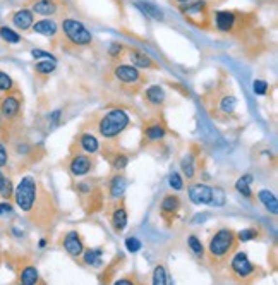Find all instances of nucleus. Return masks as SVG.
<instances>
[{
  "label": "nucleus",
  "instance_id": "f257e3e1",
  "mask_svg": "<svg viewBox=\"0 0 278 285\" xmlns=\"http://www.w3.org/2000/svg\"><path fill=\"white\" fill-rule=\"evenodd\" d=\"M129 122L131 120H129L127 112H124L121 109L110 110V112H107L102 119L98 120V132L105 139H113L127 129Z\"/></svg>",
  "mask_w": 278,
  "mask_h": 285
},
{
  "label": "nucleus",
  "instance_id": "f03ea898",
  "mask_svg": "<svg viewBox=\"0 0 278 285\" xmlns=\"http://www.w3.org/2000/svg\"><path fill=\"white\" fill-rule=\"evenodd\" d=\"M15 205L24 213H31L38 205V182L33 177H23L14 191Z\"/></svg>",
  "mask_w": 278,
  "mask_h": 285
},
{
  "label": "nucleus",
  "instance_id": "7ed1b4c3",
  "mask_svg": "<svg viewBox=\"0 0 278 285\" xmlns=\"http://www.w3.org/2000/svg\"><path fill=\"white\" fill-rule=\"evenodd\" d=\"M235 248V234L230 229H220L211 237L208 251L215 261H225Z\"/></svg>",
  "mask_w": 278,
  "mask_h": 285
},
{
  "label": "nucleus",
  "instance_id": "20e7f679",
  "mask_svg": "<svg viewBox=\"0 0 278 285\" xmlns=\"http://www.w3.org/2000/svg\"><path fill=\"white\" fill-rule=\"evenodd\" d=\"M62 33H64V38L72 47H88L93 42L88 28L83 23L76 21V19H65L62 23Z\"/></svg>",
  "mask_w": 278,
  "mask_h": 285
},
{
  "label": "nucleus",
  "instance_id": "39448f33",
  "mask_svg": "<svg viewBox=\"0 0 278 285\" xmlns=\"http://www.w3.org/2000/svg\"><path fill=\"white\" fill-rule=\"evenodd\" d=\"M113 76H115L117 81L121 84H124V86L138 88L139 84L143 83V76H141L139 69L134 67V65H124V64L117 65V67L113 69Z\"/></svg>",
  "mask_w": 278,
  "mask_h": 285
},
{
  "label": "nucleus",
  "instance_id": "423d86ee",
  "mask_svg": "<svg viewBox=\"0 0 278 285\" xmlns=\"http://www.w3.org/2000/svg\"><path fill=\"white\" fill-rule=\"evenodd\" d=\"M230 270L237 278H249L254 273V265L249 261L247 254L244 251L235 253V256L230 261Z\"/></svg>",
  "mask_w": 278,
  "mask_h": 285
},
{
  "label": "nucleus",
  "instance_id": "0eeeda50",
  "mask_svg": "<svg viewBox=\"0 0 278 285\" xmlns=\"http://www.w3.org/2000/svg\"><path fill=\"white\" fill-rule=\"evenodd\" d=\"M91 169H93V161L86 155H76V157H72L71 163H69V170L76 177L86 175V174L91 172Z\"/></svg>",
  "mask_w": 278,
  "mask_h": 285
},
{
  "label": "nucleus",
  "instance_id": "6e6552de",
  "mask_svg": "<svg viewBox=\"0 0 278 285\" xmlns=\"http://www.w3.org/2000/svg\"><path fill=\"white\" fill-rule=\"evenodd\" d=\"M19 110H21V100L17 95H7L0 103V113L9 120L15 119L19 115Z\"/></svg>",
  "mask_w": 278,
  "mask_h": 285
},
{
  "label": "nucleus",
  "instance_id": "1a4fd4ad",
  "mask_svg": "<svg viewBox=\"0 0 278 285\" xmlns=\"http://www.w3.org/2000/svg\"><path fill=\"white\" fill-rule=\"evenodd\" d=\"M211 189L210 186L194 184L189 189V199L194 205H211Z\"/></svg>",
  "mask_w": 278,
  "mask_h": 285
},
{
  "label": "nucleus",
  "instance_id": "9d476101",
  "mask_svg": "<svg viewBox=\"0 0 278 285\" xmlns=\"http://www.w3.org/2000/svg\"><path fill=\"white\" fill-rule=\"evenodd\" d=\"M64 249L71 256H74V258L83 254V251H84L83 240H81V236H79L76 230H71V232H67L64 236Z\"/></svg>",
  "mask_w": 278,
  "mask_h": 285
},
{
  "label": "nucleus",
  "instance_id": "9b49d317",
  "mask_svg": "<svg viewBox=\"0 0 278 285\" xmlns=\"http://www.w3.org/2000/svg\"><path fill=\"white\" fill-rule=\"evenodd\" d=\"M235 21H237L235 14L230 11H218L216 14H215V24H216V30L223 31V33L232 31Z\"/></svg>",
  "mask_w": 278,
  "mask_h": 285
},
{
  "label": "nucleus",
  "instance_id": "f8f14e48",
  "mask_svg": "<svg viewBox=\"0 0 278 285\" xmlns=\"http://www.w3.org/2000/svg\"><path fill=\"white\" fill-rule=\"evenodd\" d=\"M34 16L30 9H19L12 14V24H14L17 30H30L33 26Z\"/></svg>",
  "mask_w": 278,
  "mask_h": 285
},
{
  "label": "nucleus",
  "instance_id": "ddd939ff",
  "mask_svg": "<svg viewBox=\"0 0 278 285\" xmlns=\"http://www.w3.org/2000/svg\"><path fill=\"white\" fill-rule=\"evenodd\" d=\"M59 7H61V0H33V4H31L33 12L42 16L55 14Z\"/></svg>",
  "mask_w": 278,
  "mask_h": 285
},
{
  "label": "nucleus",
  "instance_id": "4468645a",
  "mask_svg": "<svg viewBox=\"0 0 278 285\" xmlns=\"http://www.w3.org/2000/svg\"><path fill=\"white\" fill-rule=\"evenodd\" d=\"M182 12L185 14V17H189L194 23L196 19H201V23L206 21L208 16H206V2H194V4H189L185 9H182Z\"/></svg>",
  "mask_w": 278,
  "mask_h": 285
},
{
  "label": "nucleus",
  "instance_id": "2eb2a0df",
  "mask_svg": "<svg viewBox=\"0 0 278 285\" xmlns=\"http://www.w3.org/2000/svg\"><path fill=\"white\" fill-rule=\"evenodd\" d=\"M129 60L134 67H141V69H154L156 64L153 62L151 57H148L146 53L139 52V50H131L129 52Z\"/></svg>",
  "mask_w": 278,
  "mask_h": 285
},
{
  "label": "nucleus",
  "instance_id": "dca6fc26",
  "mask_svg": "<svg viewBox=\"0 0 278 285\" xmlns=\"http://www.w3.org/2000/svg\"><path fill=\"white\" fill-rule=\"evenodd\" d=\"M258 199H260V203L263 205L264 208H266V211H270L271 215L278 213V199L271 191H268V189L260 191L258 192Z\"/></svg>",
  "mask_w": 278,
  "mask_h": 285
},
{
  "label": "nucleus",
  "instance_id": "f3484780",
  "mask_svg": "<svg viewBox=\"0 0 278 285\" xmlns=\"http://www.w3.org/2000/svg\"><path fill=\"white\" fill-rule=\"evenodd\" d=\"M33 31L43 36H55L57 34V23L53 19H42L38 23H33Z\"/></svg>",
  "mask_w": 278,
  "mask_h": 285
},
{
  "label": "nucleus",
  "instance_id": "a211bd4d",
  "mask_svg": "<svg viewBox=\"0 0 278 285\" xmlns=\"http://www.w3.org/2000/svg\"><path fill=\"white\" fill-rule=\"evenodd\" d=\"M112 225L115 229V232H124L127 227V211H125L124 205L117 206L112 213Z\"/></svg>",
  "mask_w": 278,
  "mask_h": 285
},
{
  "label": "nucleus",
  "instance_id": "6ab92c4d",
  "mask_svg": "<svg viewBox=\"0 0 278 285\" xmlns=\"http://www.w3.org/2000/svg\"><path fill=\"white\" fill-rule=\"evenodd\" d=\"M125 188H127V184H125V179L122 175H115L112 180H110V186H108V194L112 199H119L124 196L125 192Z\"/></svg>",
  "mask_w": 278,
  "mask_h": 285
},
{
  "label": "nucleus",
  "instance_id": "aec40b11",
  "mask_svg": "<svg viewBox=\"0 0 278 285\" xmlns=\"http://www.w3.org/2000/svg\"><path fill=\"white\" fill-rule=\"evenodd\" d=\"M19 282H21V285H38V282H40V273H38V270L33 265H28V267H24L23 270H21V273H19Z\"/></svg>",
  "mask_w": 278,
  "mask_h": 285
},
{
  "label": "nucleus",
  "instance_id": "412c9836",
  "mask_svg": "<svg viewBox=\"0 0 278 285\" xmlns=\"http://www.w3.org/2000/svg\"><path fill=\"white\" fill-rule=\"evenodd\" d=\"M144 98H146V101L150 103V105L160 107L163 103V100H165V91H163L162 86H151L146 90Z\"/></svg>",
  "mask_w": 278,
  "mask_h": 285
},
{
  "label": "nucleus",
  "instance_id": "4be33fe9",
  "mask_svg": "<svg viewBox=\"0 0 278 285\" xmlns=\"http://www.w3.org/2000/svg\"><path fill=\"white\" fill-rule=\"evenodd\" d=\"M77 142H79V146L83 148L86 153H96L98 148H100L98 139L94 138L93 134H90V132H83V134L79 136Z\"/></svg>",
  "mask_w": 278,
  "mask_h": 285
},
{
  "label": "nucleus",
  "instance_id": "5701e85b",
  "mask_svg": "<svg viewBox=\"0 0 278 285\" xmlns=\"http://www.w3.org/2000/svg\"><path fill=\"white\" fill-rule=\"evenodd\" d=\"M165 134H167L165 127H163L162 124H158V122L146 126V129H144V136H146V139H150V141H160V139L165 138Z\"/></svg>",
  "mask_w": 278,
  "mask_h": 285
},
{
  "label": "nucleus",
  "instance_id": "b1692460",
  "mask_svg": "<svg viewBox=\"0 0 278 285\" xmlns=\"http://www.w3.org/2000/svg\"><path fill=\"white\" fill-rule=\"evenodd\" d=\"M136 7L141 9L148 17L154 19V21H162L163 19V12L156 7V5L150 4V2H136Z\"/></svg>",
  "mask_w": 278,
  "mask_h": 285
},
{
  "label": "nucleus",
  "instance_id": "393cba45",
  "mask_svg": "<svg viewBox=\"0 0 278 285\" xmlns=\"http://www.w3.org/2000/svg\"><path fill=\"white\" fill-rule=\"evenodd\" d=\"M102 254L103 251L102 249H86V251H83V258H84V263L86 265H91V267L98 268L102 267Z\"/></svg>",
  "mask_w": 278,
  "mask_h": 285
},
{
  "label": "nucleus",
  "instance_id": "a878e982",
  "mask_svg": "<svg viewBox=\"0 0 278 285\" xmlns=\"http://www.w3.org/2000/svg\"><path fill=\"white\" fill-rule=\"evenodd\" d=\"M251 186H252V175H242L241 179L235 182L237 192H239V194H242L244 198H252Z\"/></svg>",
  "mask_w": 278,
  "mask_h": 285
},
{
  "label": "nucleus",
  "instance_id": "bb28decb",
  "mask_svg": "<svg viewBox=\"0 0 278 285\" xmlns=\"http://www.w3.org/2000/svg\"><path fill=\"white\" fill-rule=\"evenodd\" d=\"M181 206V203H179V198L177 196H165L162 201V211L163 213H175Z\"/></svg>",
  "mask_w": 278,
  "mask_h": 285
},
{
  "label": "nucleus",
  "instance_id": "cd10ccee",
  "mask_svg": "<svg viewBox=\"0 0 278 285\" xmlns=\"http://www.w3.org/2000/svg\"><path fill=\"white\" fill-rule=\"evenodd\" d=\"M153 285H170L169 275H167V268L163 265H158L153 271Z\"/></svg>",
  "mask_w": 278,
  "mask_h": 285
},
{
  "label": "nucleus",
  "instance_id": "c85d7f7f",
  "mask_svg": "<svg viewBox=\"0 0 278 285\" xmlns=\"http://www.w3.org/2000/svg\"><path fill=\"white\" fill-rule=\"evenodd\" d=\"M0 38H2L4 42H7V43H19V42H21V36H19V33H15L14 30H11V28H7V26L0 28Z\"/></svg>",
  "mask_w": 278,
  "mask_h": 285
},
{
  "label": "nucleus",
  "instance_id": "c756f323",
  "mask_svg": "<svg viewBox=\"0 0 278 285\" xmlns=\"http://www.w3.org/2000/svg\"><path fill=\"white\" fill-rule=\"evenodd\" d=\"M181 169H182V172H184V175L187 177V179H192V177H194V174H196L194 158H192L191 155H185L184 157V160H182V163H181Z\"/></svg>",
  "mask_w": 278,
  "mask_h": 285
},
{
  "label": "nucleus",
  "instance_id": "7c9ffc66",
  "mask_svg": "<svg viewBox=\"0 0 278 285\" xmlns=\"http://www.w3.org/2000/svg\"><path fill=\"white\" fill-rule=\"evenodd\" d=\"M187 244H189V248H191V251L194 253V256H198V258H203L204 248H203V244H201V240L198 239V237H196V236H189L187 237Z\"/></svg>",
  "mask_w": 278,
  "mask_h": 285
},
{
  "label": "nucleus",
  "instance_id": "2f4dec72",
  "mask_svg": "<svg viewBox=\"0 0 278 285\" xmlns=\"http://www.w3.org/2000/svg\"><path fill=\"white\" fill-rule=\"evenodd\" d=\"M34 71L38 74H52L55 71V60H42L34 65Z\"/></svg>",
  "mask_w": 278,
  "mask_h": 285
},
{
  "label": "nucleus",
  "instance_id": "473e14b6",
  "mask_svg": "<svg viewBox=\"0 0 278 285\" xmlns=\"http://www.w3.org/2000/svg\"><path fill=\"white\" fill-rule=\"evenodd\" d=\"M225 192L222 191L220 188H215L211 189V205L213 206H223L225 205Z\"/></svg>",
  "mask_w": 278,
  "mask_h": 285
},
{
  "label": "nucleus",
  "instance_id": "72a5a7b5",
  "mask_svg": "<svg viewBox=\"0 0 278 285\" xmlns=\"http://www.w3.org/2000/svg\"><path fill=\"white\" fill-rule=\"evenodd\" d=\"M220 109H222L223 113H232L233 109H235V98L223 96L222 100H220Z\"/></svg>",
  "mask_w": 278,
  "mask_h": 285
},
{
  "label": "nucleus",
  "instance_id": "f704fd0d",
  "mask_svg": "<svg viewBox=\"0 0 278 285\" xmlns=\"http://www.w3.org/2000/svg\"><path fill=\"white\" fill-rule=\"evenodd\" d=\"M127 157L125 155H122V153H117V155H113L112 157V167L115 170H122V169H125L127 167Z\"/></svg>",
  "mask_w": 278,
  "mask_h": 285
},
{
  "label": "nucleus",
  "instance_id": "c9c22d12",
  "mask_svg": "<svg viewBox=\"0 0 278 285\" xmlns=\"http://www.w3.org/2000/svg\"><path fill=\"white\" fill-rule=\"evenodd\" d=\"M12 88H14V83H12L11 76L0 71V91H11Z\"/></svg>",
  "mask_w": 278,
  "mask_h": 285
},
{
  "label": "nucleus",
  "instance_id": "e433bc0d",
  "mask_svg": "<svg viewBox=\"0 0 278 285\" xmlns=\"http://www.w3.org/2000/svg\"><path fill=\"white\" fill-rule=\"evenodd\" d=\"M141 240L138 239V237H127L125 239V249H127L129 253H138L141 251Z\"/></svg>",
  "mask_w": 278,
  "mask_h": 285
},
{
  "label": "nucleus",
  "instance_id": "4c0bfd02",
  "mask_svg": "<svg viewBox=\"0 0 278 285\" xmlns=\"http://www.w3.org/2000/svg\"><path fill=\"white\" fill-rule=\"evenodd\" d=\"M169 186L172 189H175V191H181V189L184 188V180H182V177L179 175V174H172V175L169 177Z\"/></svg>",
  "mask_w": 278,
  "mask_h": 285
},
{
  "label": "nucleus",
  "instance_id": "58836bf2",
  "mask_svg": "<svg viewBox=\"0 0 278 285\" xmlns=\"http://www.w3.org/2000/svg\"><path fill=\"white\" fill-rule=\"evenodd\" d=\"M237 237H239V240H242V242H247V240L256 239V237H258V232H256V229H244L237 234Z\"/></svg>",
  "mask_w": 278,
  "mask_h": 285
},
{
  "label": "nucleus",
  "instance_id": "ea45409f",
  "mask_svg": "<svg viewBox=\"0 0 278 285\" xmlns=\"http://www.w3.org/2000/svg\"><path fill=\"white\" fill-rule=\"evenodd\" d=\"M14 194V186H12V182L9 179H5V182H4V186L0 188V196L4 199H9L11 196Z\"/></svg>",
  "mask_w": 278,
  "mask_h": 285
},
{
  "label": "nucleus",
  "instance_id": "a19ab883",
  "mask_svg": "<svg viewBox=\"0 0 278 285\" xmlns=\"http://www.w3.org/2000/svg\"><path fill=\"white\" fill-rule=\"evenodd\" d=\"M252 90H254L256 95H264L268 91V83L266 81H260V79H258V81L252 83Z\"/></svg>",
  "mask_w": 278,
  "mask_h": 285
},
{
  "label": "nucleus",
  "instance_id": "79ce46f5",
  "mask_svg": "<svg viewBox=\"0 0 278 285\" xmlns=\"http://www.w3.org/2000/svg\"><path fill=\"white\" fill-rule=\"evenodd\" d=\"M12 205L11 203H7V201H4V203H0V217H5V215H11L12 213Z\"/></svg>",
  "mask_w": 278,
  "mask_h": 285
},
{
  "label": "nucleus",
  "instance_id": "37998d69",
  "mask_svg": "<svg viewBox=\"0 0 278 285\" xmlns=\"http://www.w3.org/2000/svg\"><path fill=\"white\" fill-rule=\"evenodd\" d=\"M9 161V155H7V150H5V146L0 142V167H5Z\"/></svg>",
  "mask_w": 278,
  "mask_h": 285
},
{
  "label": "nucleus",
  "instance_id": "c03bdc74",
  "mask_svg": "<svg viewBox=\"0 0 278 285\" xmlns=\"http://www.w3.org/2000/svg\"><path fill=\"white\" fill-rule=\"evenodd\" d=\"M31 55L34 57V59H48V60H55V57L53 55H50V53H46V52H42V50H33L31 52Z\"/></svg>",
  "mask_w": 278,
  "mask_h": 285
},
{
  "label": "nucleus",
  "instance_id": "a18cd8bd",
  "mask_svg": "<svg viewBox=\"0 0 278 285\" xmlns=\"http://www.w3.org/2000/svg\"><path fill=\"white\" fill-rule=\"evenodd\" d=\"M122 50H124V47L121 45V43H113L112 47H110V55L112 57H117V55H121Z\"/></svg>",
  "mask_w": 278,
  "mask_h": 285
},
{
  "label": "nucleus",
  "instance_id": "49530a36",
  "mask_svg": "<svg viewBox=\"0 0 278 285\" xmlns=\"http://www.w3.org/2000/svg\"><path fill=\"white\" fill-rule=\"evenodd\" d=\"M113 285H136V284L131 280V278H119V280H115V284Z\"/></svg>",
  "mask_w": 278,
  "mask_h": 285
},
{
  "label": "nucleus",
  "instance_id": "de8ad7c7",
  "mask_svg": "<svg viewBox=\"0 0 278 285\" xmlns=\"http://www.w3.org/2000/svg\"><path fill=\"white\" fill-rule=\"evenodd\" d=\"M206 218H208L206 215H196L194 220H192V223H198V222H204Z\"/></svg>",
  "mask_w": 278,
  "mask_h": 285
},
{
  "label": "nucleus",
  "instance_id": "09e8293b",
  "mask_svg": "<svg viewBox=\"0 0 278 285\" xmlns=\"http://www.w3.org/2000/svg\"><path fill=\"white\" fill-rule=\"evenodd\" d=\"M79 191L88 192V191H91V188H90V186H88V182H83V184L79 186Z\"/></svg>",
  "mask_w": 278,
  "mask_h": 285
},
{
  "label": "nucleus",
  "instance_id": "8fccbe9b",
  "mask_svg": "<svg viewBox=\"0 0 278 285\" xmlns=\"http://www.w3.org/2000/svg\"><path fill=\"white\" fill-rule=\"evenodd\" d=\"M4 182H5V175L2 174V170H0V188L4 186Z\"/></svg>",
  "mask_w": 278,
  "mask_h": 285
},
{
  "label": "nucleus",
  "instance_id": "3c124183",
  "mask_svg": "<svg viewBox=\"0 0 278 285\" xmlns=\"http://www.w3.org/2000/svg\"><path fill=\"white\" fill-rule=\"evenodd\" d=\"M45 244H46V240H45V239H42V240H40V248H43Z\"/></svg>",
  "mask_w": 278,
  "mask_h": 285
},
{
  "label": "nucleus",
  "instance_id": "603ef678",
  "mask_svg": "<svg viewBox=\"0 0 278 285\" xmlns=\"http://www.w3.org/2000/svg\"><path fill=\"white\" fill-rule=\"evenodd\" d=\"M175 2H182L184 4V2H189V0H175Z\"/></svg>",
  "mask_w": 278,
  "mask_h": 285
},
{
  "label": "nucleus",
  "instance_id": "864d4df0",
  "mask_svg": "<svg viewBox=\"0 0 278 285\" xmlns=\"http://www.w3.org/2000/svg\"><path fill=\"white\" fill-rule=\"evenodd\" d=\"M19 285H21V284H19Z\"/></svg>",
  "mask_w": 278,
  "mask_h": 285
}]
</instances>
